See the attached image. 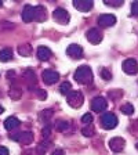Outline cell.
I'll return each instance as SVG.
<instances>
[{
    "mask_svg": "<svg viewBox=\"0 0 138 155\" xmlns=\"http://www.w3.org/2000/svg\"><path fill=\"white\" fill-rule=\"evenodd\" d=\"M73 78H75V81L80 84H91L94 81L93 71H91V68L88 65H82V67L77 68L76 71H75Z\"/></svg>",
    "mask_w": 138,
    "mask_h": 155,
    "instance_id": "obj_1",
    "label": "cell"
},
{
    "mask_svg": "<svg viewBox=\"0 0 138 155\" xmlns=\"http://www.w3.org/2000/svg\"><path fill=\"white\" fill-rule=\"evenodd\" d=\"M100 122L104 129L111 130L117 126V118H116V115H113V114H104V115L101 116Z\"/></svg>",
    "mask_w": 138,
    "mask_h": 155,
    "instance_id": "obj_2",
    "label": "cell"
},
{
    "mask_svg": "<svg viewBox=\"0 0 138 155\" xmlns=\"http://www.w3.org/2000/svg\"><path fill=\"white\" fill-rule=\"evenodd\" d=\"M53 17H54L55 21H57L58 24H61V25H66V24L69 22V19H71L69 13H68L65 8H62V7H57V8L54 10V13H53Z\"/></svg>",
    "mask_w": 138,
    "mask_h": 155,
    "instance_id": "obj_3",
    "label": "cell"
},
{
    "mask_svg": "<svg viewBox=\"0 0 138 155\" xmlns=\"http://www.w3.org/2000/svg\"><path fill=\"white\" fill-rule=\"evenodd\" d=\"M83 100H84V97L80 91H71V93L68 94V98H66L68 104L71 107H73V108H80L83 105Z\"/></svg>",
    "mask_w": 138,
    "mask_h": 155,
    "instance_id": "obj_4",
    "label": "cell"
},
{
    "mask_svg": "<svg viewBox=\"0 0 138 155\" xmlns=\"http://www.w3.org/2000/svg\"><path fill=\"white\" fill-rule=\"evenodd\" d=\"M10 139L22 143V144H32L33 133L32 132H21V133H17V134H11Z\"/></svg>",
    "mask_w": 138,
    "mask_h": 155,
    "instance_id": "obj_5",
    "label": "cell"
},
{
    "mask_svg": "<svg viewBox=\"0 0 138 155\" xmlns=\"http://www.w3.org/2000/svg\"><path fill=\"white\" fill-rule=\"evenodd\" d=\"M123 71L129 75H135L138 72V62L135 61L134 58H127L126 61H123L122 64Z\"/></svg>",
    "mask_w": 138,
    "mask_h": 155,
    "instance_id": "obj_6",
    "label": "cell"
},
{
    "mask_svg": "<svg viewBox=\"0 0 138 155\" xmlns=\"http://www.w3.org/2000/svg\"><path fill=\"white\" fill-rule=\"evenodd\" d=\"M86 38L90 43H93V45H98V43L102 40V32L97 28H91V29L87 31Z\"/></svg>",
    "mask_w": 138,
    "mask_h": 155,
    "instance_id": "obj_7",
    "label": "cell"
},
{
    "mask_svg": "<svg viewBox=\"0 0 138 155\" xmlns=\"http://www.w3.org/2000/svg\"><path fill=\"white\" fill-rule=\"evenodd\" d=\"M42 78H43V82H44L46 84H54L58 82L59 75H58V72L53 71V69H47V71H43Z\"/></svg>",
    "mask_w": 138,
    "mask_h": 155,
    "instance_id": "obj_8",
    "label": "cell"
},
{
    "mask_svg": "<svg viewBox=\"0 0 138 155\" xmlns=\"http://www.w3.org/2000/svg\"><path fill=\"white\" fill-rule=\"evenodd\" d=\"M116 24V17L112 14H102L98 17V25L102 28H109Z\"/></svg>",
    "mask_w": 138,
    "mask_h": 155,
    "instance_id": "obj_9",
    "label": "cell"
},
{
    "mask_svg": "<svg viewBox=\"0 0 138 155\" xmlns=\"http://www.w3.org/2000/svg\"><path fill=\"white\" fill-rule=\"evenodd\" d=\"M66 54L73 60H79L83 57V48H82V46L73 43V45H69V47L66 48Z\"/></svg>",
    "mask_w": 138,
    "mask_h": 155,
    "instance_id": "obj_10",
    "label": "cell"
},
{
    "mask_svg": "<svg viewBox=\"0 0 138 155\" xmlns=\"http://www.w3.org/2000/svg\"><path fill=\"white\" fill-rule=\"evenodd\" d=\"M106 107H108V103L104 97H95L91 101V110L95 111V112H102L106 110Z\"/></svg>",
    "mask_w": 138,
    "mask_h": 155,
    "instance_id": "obj_11",
    "label": "cell"
},
{
    "mask_svg": "<svg viewBox=\"0 0 138 155\" xmlns=\"http://www.w3.org/2000/svg\"><path fill=\"white\" fill-rule=\"evenodd\" d=\"M73 6L76 7L79 11H83V13H87L90 11L94 6V2L93 0H75L73 2Z\"/></svg>",
    "mask_w": 138,
    "mask_h": 155,
    "instance_id": "obj_12",
    "label": "cell"
},
{
    "mask_svg": "<svg viewBox=\"0 0 138 155\" xmlns=\"http://www.w3.org/2000/svg\"><path fill=\"white\" fill-rule=\"evenodd\" d=\"M22 21L26 24L32 22L33 19H35V7H32L30 4H26L22 10Z\"/></svg>",
    "mask_w": 138,
    "mask_h": 155,
    "instance_id": "obj_13",
    "label": "cell"
},
{
    "mask_svg": "<svg viewBox=\"0 0 138 155\" xmlns=\"http://www.w3.org/2000/svg\"><path fill=\"white\" fill-rule=\"evenodd\" d=\"M109 147L113 152H120L124 148V140L122 137H113L109 141Z\"/></svg>",
    "mask_w": 138,
    "mask_h": 155,
    "instance_id": "obj_14",
    "label": "cell"
},
{
    "mask_svg": "<svg viewBox=\"0 0 138 155\" xmlns=\"http://www.w3.org/2000/svg\"><path fill=\"white\" fill-rule=\"evenodd\" d=\"M35 19L36 22H44L47 19V11L43 6H36L35 7Z\"/></svg>",
    "mask_w": 138,
    "mask_h": 155,
    "instance_id": "obj_15",
    "label": "cell"
},
{
    "mask_svg": "<svg viewBox=\"0 0 138 155\" xmlns=\"http://www.w3.org/2000/svg\"><path fill=\"white\" fill-rule=\"evenodd\" d=\"M51 55H53V53L50 48L44 47V46H40V47L37 48V57L40 61H48V60L51 58Z\"/></svg>",
    "mask_w": 138,
    "mask_h": 155,
    "instance_id": "obj_16",
    "label": "cell"
},
{
    "mask_svg": "<svg viewBox=\"0 0 138 155\" xmlns=\"http://www.w3.org/2000/svg\"><path fill=\"white\" fill-rule=\"evenodd\" d=\"M19 119L18 118H15V116H8L6 120H4V127H6L7 130H14L15 127H18L19 126Z\"/></svg>",
    "mask_w": 138,
    "mask_h": 155,
    "instance_id": "obj_17",
    "label": "cell"
},
{
    "mask_svg": "<svg viewBox=\"0 0 138 155\" xmlns=\"http://www.w3.org/2000/svg\"><path fill=\"white\" fill-rule=\"evenodd\" d=\"M24 81H25L29 86L32 87V89H35V87H33V84L36 83V75H35V72H33L32 69H26V71L24 72Z\"/></svg>",
    "mask_w": 138,
    "mask_h": 155,
    "instance_id": "obj_18",
    "label": "cell"
},
{
    "mask_svg": "<svg viewBox=\"0 0 138 155\" xmlns=\"http://www.w3.org/2000/svg\"><path fill=\"white\" fill-rule=\"evenodd\" d=\"M11 58H13V51H11V48L6 47V48H3V50H0V61L7 62V61H10Z\"/></svg>",
    "mask_w": 138,
    "mask_h": 155,
    "instance_id": "obj_19",
    "label": "cell"
},
{
    "mask_svg": "<svg viewBox=\"0 0 138 155\" xmlns=\"http://www.w3.org/2000/svg\"><path fill=\"white\" fill-rule=\"evenodd\" d=\"M18 53L22 57H29L32 53V47H30V45H21L18 46Z\"/></svg>",
    "mask_w": 138,
    "mask_h": 155,
    "instance_id": "obj_20",
    "label": "cell"
},
{
    "mask_svg": "<svg viewBox=\"0 0 138 155\" xmlns=\"http://www.w3.org/2000/svg\"><path fill=\"white\" fill-rule=\"evenodd\" d=\"M8 96L13 98V100H19L21 98V96H22V90L19 89V87H11L8 91Z\"/></svg>",
    "mask_w": 138,
    "mask_h": 155,
    "instance_id": "obj_21",
    "label": "cell"
},
{
    "mask_svg": "<svg viewBox=\"0 0 138 155\" xmlns=\"http://www.w3.org/2000/svg\"><path fill=\"white\" fill-rule=\"evenodd\" d=\"M59 91H61L62 94H69L72 91V84L69 83V82H64V83H61V86H59Z\"/></svg>",
    "mask_w": 138,
    "mask_h": 155,
    "instance_id": "obj_22",
    "label": "cell"
},
{
    "mask_svg": "<svg viewBox=\"0 0 138 155\" xmlns=\"http://www.w3.org/2000/svg\"><path fill=\"white\" fill-rule=\"evenodd\" d=\"M82 133H83L84 136H86V137H91V136L94 134V127H93V125H86L83 127V129H82Z\"/></svg>",
    "mask_w": 138,
    "mask_h": 155,
    "instance_id": "obj_23",
    "label": "cell"
},
{
    "mask_svg": "<svg viewBox=\"0 0 138 155\" xmlns=\"http://www.w3.org/2000/svg\"><path fill=\"white\" fill-rule=\"evenodd\" d=\"M69 122H65V120H61V122H57V125H55V127H57L59 132H66L68 129H69Z\"/></svg>",
    "mask_w": 138,
    "mask_h": 155,
    "instance_id": "obj_24",
    "label": "cell"
},
{
    "mask_svg": "<svg viewBox=\"0 0 138 155\" xmlns=\"http://www.w3.org/2000/svg\"><path fill=\"white\" fill-rule=\"evenodd\" d=\"M100 75H101L102 79H105V81H111V78H112V74H111L109 69H106V68H101Z\"/></svg>",
    "mask_w": 138,
    "mask_h": 155,
    "instance_id": "obj_25",
    "label": "cell"
},
{
    "mask_svg": "<svg viewBox=\"0 0 138 155\" xmlns=\"http://www.w3.org/2000/svg\"><path fill=\"white\" fill-rule=\"evenodd\" d=\"M122 112L124 114V115H133V112H134V108H133L131 104H124V105L122 107Z\"/></svg>",
    "mask_w": 138,
    "mask_h": 155,
    "instance_id": "obj_26",
    "label": "cell"
},
{
    "mask_svg": "<svg viewBox=\"0 0 138 155\" xmlns=\"http://www.w3.org/2000/svg\"><path fill=\"white\" fill-rule=\"evenodd\" d=\"M82 122H83L84 125H90V123L93 122V115H91V114H84L83 118H82Z\"/></svg>",
    "mask_w": 138,
    "mask_h": 155,
    "instance_id": "obj_27",
    "label": "cell"
},
{
    "mask_svg": "<svg viewBox=\"0 0 138 155\" xmlns=\"http://www.w3.org/2000/svg\"><path fill=\"white\" fill-rule=\"evenodd\" d=\"M104 3L106 4V6H112V7H119L123 4V0H117V2H112V0H105Z\"/></svg>",
    "mask_w": 138,
    "mask_h": 155,
    "instance_id": "obj_28",
    "label": "cell"
},
{
    "mask_svg": "<svg viewBox=\"0 0 138 155\" xmlns=\"http://www.w3.org/2000/svg\"><path fill=\"white\" fill-rule=\"evenodd\" d=\"M36 94H37V97L40 98V100H46V98H47V93H46L43 89H39V87H36Z\"/></svg>",
    "mask_w": 138,
    "mask_h": 155,
    "instance_id": "obj_29",
    "label": "cell"
},
{
    "mask_svg": "<svg viewBox=\"0 0 138 155\" xmlns=\"http://www.w3.org/2000/svg\"><path fill=\"white\" fill-rule=\"evenodd\" d=\"M48 147H50V144H48V143H47V144H46V143H40V144L37 145V151L40 152V154H44V152L47 151Z\"/></svg>",
    "mask_w": 138,
    "mask_h": 155,
    "instance_id": "obj_30",
    "label": "cell"
},
{
    "mask_svg": "<svg viewBox=\"0 0 138 155\" xmlns=\"http://www.w3.org/2000/svg\"><path fill=\"white\" fill-rule=\"evenodd\" d=\"M131 14L138 17V2H133L131 3Z\"/></svg>",
    "mask_w": 138,
    "mask_h": 155,
    "instance_id": "obj_31",
    "label": "cell"
},
{
    "mask_svg": "<svg viewBox=\"0 0 138 155\" xmlns=\"http://www.w3.org/2000/svg\"><path fill=\"white\" fill-rule=\"evenodd\" d=\"M109 97H112V98H120V97H122V90L109 91Z\"/></svg>",
    "mask_w": 138,
    "mask_h": 155,
    "instance_id": "obj_32",
    "label": "cell"
},
{
    "mask_svg": "<svg viewBox=\"0 0 138 155\" xmlns=\"http://www.w3.org/2000/svg\"><path fill=\"white\" fill-rule=\"evenodd\" d=\"M50 132H51V129H50L48 126L47 127H44V129H43V137H44V139L46 137H48V136H50Z\"/></svg>",
    "mask_w": 138,
    "mask_h": 155,
    "instance_id": "obj_33",
    "label": "cell"
},
{
    "mask_svg": "<svg viewBox=\"0 0 138 155\" xmlns=\"http://www.w3.org/2000/svg\"><path fill=\"white\" fill-rule=\"evenodd\" d=\"M0 155H10L8 150H7L6 147H0Z\"/></svg>",
    "mask_w": 138,
    "mask_h": 155,
    "instance_id": "obj_34",
    "label": "cell"
},
{
    "mask_svg": "<svg viewBox=\"0 0 138 155\" xmlns=\"http://www.w3.org/2000/svg\"><path fill=\"white\" fill-rule=\"evenodd\" d=\"M51 155H65V151L64 150H55Z\"/></svg>",
    "mask_w": 138,
    "mask_h": 155,
    "instance_id": "obj_35",
    "label": "cell"
},
{
    "mask_svg": "<svg viewBox=\"0 0 138 155\" xmlns=\"http://www.w3.org/2000/svg\"><path fill=\"white\" fill-rule=\"evenodd\" d=\"M3 111H4V110H3V107H0V114L3 112Z\"/></svg>",
    "mask_w": 138,
    "mask_h": 155,
    "instance_id": "obj_36",
    "label": "cell"
},
{
    "mask_svg": "<svg viewBox=\"0 0 138 155\" xmlns=\"http://www.w3.org/2000/svg\"><path fill=\"white\" fill-rule=\"evenodd\" d=\"M135 147H137V150H138V144H135Z\"/></svg>",
    "mask_w": 138,
    "mask_h": 155,
    "instance_id": "obj_37",
    "label": "cell"
}]
</instances>
